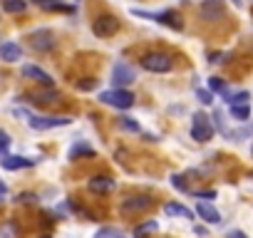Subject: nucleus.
Segmentation results:
<instances>
[{"label": "nucleus", "instance_id": "nucleus-13", "mask_svg": "<svg viewBox=\"0 0 253 238\" xmlns=\"http://www.w3.org/2000/svg\"><path fill=\"white\" fill-rule=\"evenodd\" d=\"M23 57V47L15 45V42H5V45H0V60H5V62H15Z\"/></svg>", "mask_w": 253, "mask_h": 238}, {"label": "nucleus", "instance_id": "nucleus-29", "mask_svg": "<svg viewBox=\"0 0 253 238\" xmlns=\"http://www.w3.org/2000/svg\"><path fill=\"white\" fill-rule=\"evenodd\" d=\"M199 99H201V104H213V94L206 89H199Z\"/></svg>", "mask_w": 253, "mask_h": 238}, {"label": "nucleus", "instance_id": "nucleus-25", "mask_svg": "<svg viewBox=\"0 0 253 238\" xmlns=\"http://www.w3.org/2000/svg\"><path fill=\"white\" fill-rule=\"evenodd\" d=\"M94 238H124V233H119V231H114V228H102Z\"/></svg>", "mask_w": 253, "mask_h": 238}, {"label": "nucleus", "instance_id": "nucleus-35", "mask_svg": "<svg viewBox=\"0 0 253 238\" xmlns=\"http://www.w3.org/2000/svg\"><path fill=\"white\" fill-rule=\"evenodd\" d=\"M233 3H236V5H241V3H243V0H233Z\"/></svg>", "mask_w": 253, "mask_h": 238}, {"label": "nucleus", "instance_id": "nucleus-22", "mask_svg": "<svg viewBox=\"0 0 253 238\" xmlns=\"http://www.w3.org/2000/svg\"><path fill=\"white\" fill-rule=\"evenodd\" d=\"M35 3H38L40 8H45V10H70V8L60 5L57 0H35Z\"/></svg>", "mask_w": 253, "mask_h": 238}, {"label": "nucleus", "instance_id": "nucleus-18", "mask_svg": "<svg viewBox=\"0 0 253 238\" xmlns=\"http://www.w3.org/2000/svg\"><path fill=\"white\" fill-rule=\"evenodd\" d=\"M3 8H5L10 15H20V13H25L28 3H25V0H3Z\"/></svg>", "mask_w": 253, "mask_h": 238}, {"label": "nucleus", "instance_id": "nucleus-19", "mask_svg": "<svg viewBox=\"0 0 253 238\" xmlns=\"http://www.w3.org/2000/svg\"><path fill=\"white\" fill-rule=\"evenodd\" d=\"M30 99H33V102H38V104H50V102H57V99H60V94H57V89H47V92L33 94Z\"/></svg>", "mask_w": 253, "mask_h": 238}, {"label": "nucleus", "instance_id": "nucleus-2", "mask_svg": "<svg viewBox=\"0 0 253 238\" xmlns=\"http://www.w3.org/2000/svg\"><path fill=\"white\" fill-rule=\"evenodd\" d=\"M99 102L112 104L117 109H129V107H134V94L126 92V89H112V92H102Z\"/></svg>", "mask_w": 253, "mask_h": 238}, {"label": "nucleus", "instance_id": "nucleus-11", "mask_svg": "<svg viewBox=\"0 0 253 238\" xmlns=\"http://www.w3.org/2000/svg\"><path fill=\"white\" fill-rule=\"evenodd\" d=\"M23 77L25 79H33V82H38V84H42V87H47V89H52V77L42 70V67H38V65H25L23 67Z\"/></svg>", "mask_w": 253, "mask_h": 238}, {"label": "nucleus", "instance_id": "nucleus-7", "mask_svg": "<svg viewBox=\"0 0 253 238\" xmlns=\"http://www.w3.org/2000/svg\"><path fill=\"white\" fill-rule=\"evenodd\" d=\"M134 79H137V75H134V70L126 65V62H117L112 67V82H114L117 89H124L126 84H132Z\"/></svg>", "mask_w": 253, "mask_h": 238}, {"label": "nucleus", "instance_id": "nucleus-21", "mask_svg": "<svg viewBox=\"0 0 253 238\" xmlns=\"http://www.w3.org/2000/svg\"><path fill=\"white\" fill-rule=\"evenodd\" d=\"M248 114H251L248 104H231V117H233V119H241V122H246Z\"/></svg>", "mask_w": 253, "mask_h": 238}, {"label": "nucleus", "instance_id": "nucleus-24", "mask_svg": "<svg viewBox=\"0 0 253 238\" xmlns=\"http://www.w3.org/2000/svg\"><path fill=\"white\" fill-rule=\"evenodd\" d=\"M75 87H77L80 92H89V89H94V87H97V79H94V77H84V79H80Z\"/></svg>", "mask_w": 253, "mask_h": 238}, {"label": "nucleus", "instance_id": "nucleus-20", "mask_svg": "<svg viewBox=\"0 0 253 238\" xmlns=\"http://www.w3.org/2000/svg\"><path fill=\"white\" fill-rule=\"evenodd\" d=\"M70 157H72V159H80V157H94V149H92L89 144H75V147L70 149Z\"/></svg>", "mask_w": 253, "mask_h": 238}, {"label": "nucleus", "instance_id": "nucleus-9", "mask_svg": "<svg viewBox=\"0 0 253 238\" xmlns=\"http://www.w3.org/2000/svg\"><path fill=\"white\" fill-rule=\"evenodd\" d=\"M30 45L35 52H50L55 47V35L50 30H35L30 35Z\"/></svg>", "mask_w": 253, "mask_h": 238}, {"label": "nucleus", "instance_id": "nucleus-36", "mask_svg": "<svg viewBox=\"0 0 253 238\" xmlns=\"http://www.w3.org/2000/svg\"><path fill=\"white\" fill-rule=\"evenodd\" d=\"M42 238H50V236H42Z\"/></svg>", "mask_w": 253, "mask_h": 238}, {"label": "nucleus", "instance_id": "nucleus-5", "mask_svg": "<svg viewBox=\"0 0 253 238\" xmlns=\"http://www.w3.org/2000/svg\"><path fill=\"white\" fill-rule=\"evenodd\" d=\"M154 206V198L152 196H129L122 201V213L124 216H137V213H144Z\"/></svg>", "mask_w": 253, "mask_h": 238}, {"label": "nucleus", "instance_id": "nucleus-3", "mask_svg": "<svg viewBox=\"0 0 253 238\" xmlns=\"http://www.w3.org/2000/svg\"><path fill=\"white\" fill-rule=\"evenodd\" d=\"M142 67L149 70V72H169L174 67V60L164 52H149L142 57Z\"/></svg>", "mask_w": 253, "mask_h": 238}, {"label": "nucleus", "instance_id": "nucleus-16", "mask_svg": "<svg viewBox=\"0 0 253 238\" xmlns=\"http://www.w3.org/2000/svg\"><path fill=\"white\" fill-rule=\"evenodd\" d=\"M196 213L206 221V223H221V216H218V211L216 208H211L209 203H199L196 206Z\"/></svg>", "mask_w": 253, "mask_h": 238}, {"label": "nucleus", "instance_id": "nucleus-31", "mask_svg": "<svg viewBox=\"0 0 253 238\" xmlns=\"http://www.w3.org/2000/svg\"><path fill=\"white\" fill-rule=\"evenodd\" d=\"M194 196H196V198H204V203H206V201L216 198V191H194Z\"/></svg>", "mask_w": 253, "mask_h": 238}, {"label": "nucleus", "instance_id": "nucleus-34", "mask_svg": "<svg viewBox=\"0 0 253 238\" xmlns=\"http://www.w3.org/2000/svg\"><path fill=\"white\" fill-rule=\"evenodd\" d=\"M8 194V189H5V184H0V196H5Z\"/></svg>", "mask_w": 253, "mask_h": 238}, {"label": "nucleus", "instance_id": "nucleus-30", "mask_svg": "<svg viewBox=\"0 0 253 238\" xmlns=\"http://www.w3.org/2000/svg\"><path fill=\"white\" fill-rule=\"evenodd\" d=\"M246 102H248V92H238L236 97H231L228 104H246Z\"/></svg>", "mask_w": 253, "mask_h": 238}, {"label": "nucleus", "instance_id": "nucleus-17", "mask_svg": "<svg viewBox=\"0 0 253 238\" xmlns=\"http://www.w3.org/2000/svg\"><path fill=\"white\" fill-rule=\"evenodd\" d=\"M157 231H159V223L157 221H147V223H142V226L134 228V238H147V236H152Z\"/></svg>", "mask_w": 253, "mask_h": 238}, {"label": "nucleus", "instance_id": "nucleus-26", "mask_svg": "<svg viewBox=\"0 0 253 238\" xmlns=\"http://www.w3.org/2000/svg\"><path fill=\"white\" fill-rule=\"evenodd\" d=\"M8 147H10V137H8V132L0 129V157L8 152Z\"/></svg>", "mask_w": 253, "mask_h": 238}, {"label": "nucleus", "instance_id": "nucleus-15", "mask_svg": "<svg viewBox=\"0 0 253 238\" xmlns=\"http://www.w3.org/2000/svg\"><path fill=\"white\" fill-rule=\"evenodd\" d=\"M164 213H167V216H181V218H194V211H189L186 206H181V203H176V201H169V203H164Z\"/></svg>", "mask_w": 253, "mask_h": 238}, {"label": "nucleus", "instance_id": "nucleus-23", "mask_svg": "<svg viewBox=\"0 0 253 238\" xmlns=\"http://www.w3.org/2000/svg\"><path fill=\"white\" fill-rule=\"evenodd\" d=\"M119 127L126 129V132H139V124L134 122V119H129V117H119Z\"/></svg>", "mask_w": 253, "mask_h": 238}, {"label": "nucleus", "instance_id": "nucleus-27", "mask_svg": "<svg viewBox=\"0 0 253 238\" xmlns=\"http://www.w3.org/2000/svg\"><path fill=\"white\" fill-rule=\"evenodd\" d=\"M209 89H211V94L213 92H223V79L221 77H211L209 79Z\"/></svg>", "mask_w": 253, "mask_h": 238}, {"label": "nucleus", "instance_id": "nucleus-28", "mask_svg": "<svg viewBox=\"0 0 253 238\" xmlns=\"http://www.w3.org/2000/svg\"><path fill=\"white\" fill-rule=\"evenodd\" d=\"M171 184H174L179 191H189V186H186V181H184L181 174H174V176H171Z\"/></svg>", "mask_w": 253, "mask_h": 238}, {"label": "nucleus", "instance_id": "nucleus-1", "mask_svg": "<svg viewBox=\"0 0 253 238\" xmlns=\"http://www.w3.org/2000/svg\"><path fill=\"white\" fill-rule=\"evenodd\" d=\"M132 13H134V15H139V18H147V20H157V23H162V25H167V28H174V30H181V28H184V23H181L179 13H174V10H162V13L132 10Z\"/></svg>", "mask_w": 253, "mask_h": 238}, {"label": "nucleus", "instance_id": "nucleus-33", "mask_svg": "<svg viewBox=\"0 0 253 238\" xmlns=\"http://www.w3.org/2000/svg\"><path fill=\"white\" fill-rule=\"evenodd\" d=\"M228 238H248L243 231H228Z\"/></svg>", "mask_w": 253, "mask_h": 238}, {"label": "nucleus", "instance_id": "nucleus-8", "mask_svg": "<svg viewBox=\"0 0 253 238\" xmlns=\"http://www.w3.org/2000/svg\"><path fill=\"white\" fill-rule=\"evenodd\" d=\"M30 129L45 132V129H55V127H67L70 119L67 117H28Z\"/></svg>", "mask_w": 253, "mask_h": 238}, {"label": "nucleus", "instance_id": "nucleus-12", "mask_svg": "<svg viewBox=\"0 0 253 238\" xmlns=\"http://www.w3.org/2000/svg\"><path fill=\"white\" fill-rule=\"evenodd\" d=\"M87 186H89L92 194L104 196V194H112L114 191V179H109V176H94V179H89Z\"/></svg>", "mask_w": 253, "mask_h": 238}, {"label": "nucleus", "instance_id": "nucleus-4", "mask_svg": "<svg viewBox=\"0 0 253 238\" xmlns=\"http://www.w3.org/2000/svg\"><path fill=\"white\" fill-rule=\"evenodd\" d=\"M213 137V127H211V122H209V117L206 114H194V119H191V139H196V142H209Z\"/></svg>", "mask_w": 253, "mask_h": 238}, {"label": "nucleus", "instance_id": "nucleus-6", "mask_svg": "<svg viewBox=\"0 0 253 238\" xmlns=\"http://www.w3.org/2000/svg\"><path fill=\"white\" fill-rule=\"evenodd\" d=\"M117 30H119V20H117L114 15H99V18H94V23H92V33H94L97 38H112Z\"/></svg>", "mask_w": 253, "mask_h": 238}, {"label": "nucleus", "instance_id": "nucleus-32", "mask_svg": "<svg viewBox=\"0 0 253 238\" xmlns=\"http://www.w3.org/2000/svg\"><path fill=\"white\" fill-rule=\"evenodd\" d=\"M15 201H18V203H35V201H38V196H35V194H20Z\"/></svg>", "mask_w": 253, "mask_h": 238}, {"label": "nucleus", "instance_id": "nucleus-10", "mask_svg": "<svg viewBox=\"0 0 253 238\" xmlns=\"http://www.w3.org/2000/svg\"><path fill=\"white\" fill-rule=\"evenodd\" d=\"M226 8H223V0H204L201 3V18L213 23V20H223Z\"/></svg>", "mask_w": 253, "mask_h": 238}, {"label": "nucleus", "instance_id": "nucleus-14", "mask_svg": "<svg viewBox=\"0 0 253 238\" xmlns=\"http://www.w3.org/2000/svg\"><path fill=\"white\" fill-rule=\"evenodd\" d=\"M35 161L33 159H25V157H5L3 159V166L8 171H18V169H30Z\"/></svg>", "mask_w": 253, "mask_h": 238}]
</instances>
